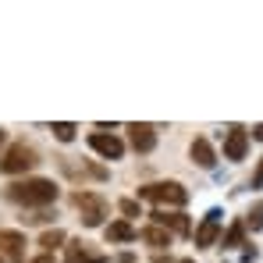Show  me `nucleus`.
Masks as SVG:
<instances>
[{"instance_id":"nucleus-17","label":"nucleus","mask_w":263,"mask_h":263,"mask_svg":"<svg viewBox=\"0 0 263 263\" xmlns=\"http://www.w3.org/2000/svg\"><path fill=\"white\" fill-rule=\"evenodd\" d=\"M242 224H246V228H253V231H263V199L253 206V210H249V214H246V220H242Z\"/></svg>"},{"instance_id":"nucleus-4","label":"nucleus","mask_w":263,"mask_h":263,"mask_svg":"<svg viewBox=\"0 0 263 263\" xmlns=\"http://www.w3.org/2000/svg\"><path fill=\"white\" fill-rule=\"evenodd\" d=\"M40 160H36V149L32 146H25V142H14V146H7L4 153H0V171L4 175H25L29 167H36Z\"/></svg>"},{"instance_id":"nucleus-14","label":"nucleus","mask_w":263,"mask_h":263,"mask_svg":"<svg viewBox=\"0 0 263 263\" xmlns=\"http://www.w3.org/2000/svg\"><path fill=\"white\" fill-rule=\"evenodd\" d=\"M139 238H142L146 246H153V249H167V246H171V231H164V228H157V224L142 228Z\"/></svg>"},{"instance_id":"nucleus-3","label":"nucleus","mask_w":263,"mask_h":263,"mask_svg":"<svg viewBox=\"0 0 263 263\" xmlns=\"http://www.w3.org/2000/svg\"><path fill=\"white\" fill-rule=\"evenodd\" d=\"M71 203L79 206V214H82V224H86V228H100V224L107 220V214H110V203H107L100 192H75Z\"/></svg>"},{"instance_id":"nucleus-13","label":"nucleus","mask_w":263,"mask_h":263,"mask_svg":"<svg viewBox=\"0 0 263 263\" xmlns=\"http://www.w3.org/2000/svg\"><path fill=\"white\" fill-rule=\"evenodd\" d=\"M68 263H107L103 253H96V249H89L86 242H71V249H68Z\"/></svg>"},{"instance_id":"nucleus-20","label":"nucleus","mask_w":263,"mask_h":263,"mask_svg":"<svg viewBox=\"0 0 263 263\" xmlns=\"http://www.w3.org/2000/svg\"><path fill=\"white\" fill-rule=\"evenodd\" d=\"M253 189H263V160L256 164V171H253Z\"/></svg>"},{"instance_id":"nucleus-1","label":"nucleus","mask_w":263,"mask_h":263,"mask_svg":"<svg viewBox=\"0 0 263 263\" xmlns=\"http://www.w3.org/2000/svg\"><path fill=\"white\" fill-rule=\"evenodd\" d=\"M7 199L22 203V206H36L43 210L57 199V185L50 178H25V181H11L7 185Z\"/></svg>"},{"instance_id":"nucleus-24","label":"nucleus","mask_w":263,"mask_h":263,"mask_svg":"<svg viewBox=\"0 0 263 263\" xmlns=\"http://www.w3.org/2000/svg\"><path fill=\"white\" fill-rule=\"evenodd\" d=\"M4 139H7V132H4V128H0V149H4Z\"/></svg>"},{"instance_id":"nucleus-9","label":"nucleus","mask_w":263,"mask_h":263,"mask_svg":"<svg viewBox=\"0 0 263 263\" xmlns=\"http://www.w3.org/2000/svg\"><path fill=\"white\" fill-rule=\"evenodd\" d=\"M153 220H157V228H164V231L189 235V217H185L181 210H157V214H153Z\"/></svg>"},{"instance_id":"nucleus-6","label":"nucleus","mask_w":263,"mask_h":263,"mask_svg":"<svg viewBox=\"0 0 263 263\" xmlns=\"http://www.w3.org/2000/svg\"><path fill=\"white\" fill-rule=\"evenodd\" d=\"M0 256L7 263H25V235L11 231V228H0Z\"/></svg>"},{"instance_id":"nucleus-22","label":"nucleus","mask_w":263,"mask_h":263,"mask_svg":"<svg viewBox=\"0 0 263 263\" xmlns=\"http://www.w3.org/2000/svg\"><path fill=\"white\" fill-rule=\"evenodd\" d=\"M153 263H175V260H171V256H164V253H157V256H153Z\"/></svg>"},{"instance_id":"nucleus-19","label":"nucleus","mask_w":263,"mask_h":263,"mask_svg":"<svg viewBox=\"0 0 263 263\" xmlns=\"http://www.w3.org/2000/svg\"><path fill=\"white\" fill-rule=\"evenodd\" d=\"M118 210H121L125 217H139V203H135V199H121V203H118Z\"/></svg>"},{"instance_id":"nucleus-25","label":"nucleus","mask_w":263,"mask_h":263,"mask_svg":"<svg viewBox=\"0 0 263 263\" xmlns=\"http://www.w3.org/2000/svg\"><path fill=\"white\" fill-rule=\"evenodd\" d=\"M178 263H196V260H178Z\"/></svg>"},{"instance_id":"nucleus-7","label":"nucleus","mask_w":263,"mask_h":263,"mask_svg":"<svg viewBox=\"0 0 263 263\" xmlns=\"http://www.w3.org/2000/svg\"><path fill=\"white\" fill-rule=\"evenodd\" d=\"M246 149H249V132L242 128V125H231L228 135H224V157L228 160H242Z\"/></svg>"},{"instance_id":"nucleus-18","label":"nucleus","mask_w":263,"mask_h":263,"mask_svg":"<svg viewBox=\"0 0 263 263\" xmlns=\"http://www.w3.org/2000/svg\"><path fill=\"white\" fill-rule=\"evenodd\" d=\"M75 125H71V121H57V125H53V135H57V139H61V142H71V139H75Z\"/></svg>"},{"instance_id":"nucleus-12","label":"nucleus","mask_w":263,"mask_h":263,"mask_svg":"<svg viewBox=\"0 0 263 263\" xmlns=\"http://www.w3.org/2000/svg\"><path fill=\"white\" fill-rule=\"evenodd\" d=\"M103 238H107V242H135V238H139V231L132 228L128 220H114V224H107V228H103Z\"/></svg>"},{"instance_id":"nucleus-2","label":"nucleus","mask_w":263,"mask_h":263,"mask_svg":"<svg viewBox=\"0 0 263 263\" xmlns=\"http://www.w3.org/2000/svg\"><path fill=\"white\" fill-rule=\"evenodd\" d=\"M139 199H149L157 206H185L189 203V189L181 181H153L139 189Z\"/></svg>"},{"instance_id":"nucleus-16","label":"nucleus","mask_w":263,"mask_h":263,"mask_svg":"<svg viewBox=\"0 0 263 263\" xmlns=\"http://www.w3.org/2000/svg\"><path fill=\"white\" fill-rule=\"evenodd\" d=\"M242 242H246V224L235 220V224L228 228V235H224V249H235V246H242Z\"/></svg>"},{"instance_id":"nucleus-5","label":"nucleus","mask_w":263,"mask_h":263,"mask_svg":"<svg viewBox=\"0 0 263 263\" xmlns=\"http://www.w3.org/2000/svg\"><path fill=\"white\" fill-rule=\"evenodd\" d=\"M89 149L100 153L103 160H121V157H125V142H121L114 132H92V135H89Z\"/></svg>"},{"instance_id":"nucleus-26","label":"nucleus","mask_w":263,"mask_h":263,"mask_svg":"<svg viewBox=\"0 0 263 263\" xmlns=\"http://www.w3.org/2000/svg\"><path fill=\"white\" fill-rule=\"evenodd\" d=\"M0 263H4V260H0Z\"/></svg>"},{"instance_id":"nucleus-15","label":"nucleus","mask_w":263,"mask_h":263,"mask_svg":"<svg viewBox=\"0 0 263 263\" xmlns=\"http://www.w3.org/2000/svg\"><path fill=\"white\" fill-rule=\"evenodd\" d=\"M64 238H68V235H64L61 228H50V231H43V235H40V246H43V253H53Z\"/></svg>"},{"instance_id":"nucleus-21","label":"nucleus","mask_w":263,"mask_h":263,"mask_svg":"<svg viewBox=\"0 0 263 263\" xmlns=\"http://www.w3.org/2000/svg\"><path fill=\"white\" fill-rule=\"evenodd\" d=\"M29 263H53V256H50V253H43V256H36V260H29Z\"/></svg>"},{"instance_id":"nucleus-23","label":"nucleus","mask_w":263,"mask_h":263,"mask_svg":"<svg viewBox=\"0 0 263 263\" xmlns=\"http://www.w3.org/2000/svg\"><path fill=\"white\" fill-rule=\"evenodd\" d=\"M253 139H260V142H263V125H256V128H253Z\"/></svg>"},{"instance_id":"nucleus-8","label":"nucleus","mask_w":263,"mask_h":263,"mask_svg":"<svg viewBox=\"0 0 263 263\" xmlns=\"http://www.w3.org/2000/svg\"><path fill=\"white\" fill-rule=\"evenodd\" d=\"M217 238H220V210H210L203 217V224L196 228V249H210Z\"/></svg>"},{"instance_id":"nucleus-10","label":"nucleus","mask_w":263,"mask_h":263,"mask_svg":"<svg viewBox=\"0 0 263 263\" xmlns=\"http://www.w3.org/2000/svg\"><path fill=\"white\" fill-rule=\"evenodd\" d=\"M128 139L139 153H149L157 146V128L153 125H128Z\"/></svg>"},{"instance_id":"nucleus-11","label":"nucleus","mask_w":263,"mask_h":263,"mask_svg":"<svg viewBox=\"0 0 263 263\" xmlns=\"http://www.w3.org/2000/svg\"><path fill=\"white\" fill-rule=\"evenodd\" d=\"M189 153H192V160L199 164V167H214L217 164V153H214V146H210V139H192V146H189Z\"/></svg>"}]
</instances>
